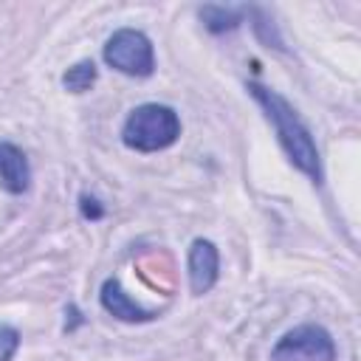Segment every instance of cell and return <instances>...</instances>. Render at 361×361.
<instances>
[{"label":"cell","instance_id":"cell-11","mask_svg":"<svg viewBox=\"0 0 361 361\" xmlns=\"http://www.w3.org/2000/svg\"><path fill=\"white\" fill-rule=\"evenodd\" d=\"M79 212H82L85 220H102V217H104V206H102L99 197H93V195H82V197H79Z\"/></svg>","mask_w":361,"mask_h":361},{"label":"cell","instance_id":"cell-8","mask_svg":"<svg viewBox=\"0 0 361 361\" xmlns=\"http://www.w3.org/2000/svg\"><path fill=\"white\" fill-rule=\"evenodd\" d=\"M248 11L251 8L245 6H203L200 20L212 34H226V31H234L248 17Z\"/></svg>","mask_w":361,"mask_h":361},{"label":"cell","instance_id":"cell-1","mask_svg":"<svg viewBox=\"0 0 361 361\" xmlns=\"http://www.w3.org/2000/svg\"><path fill=\"white\" fill-rule=\"evenodd\" d=\"M245 87H248L251 99L262 107V113H265L268 124L274 127L276 141H279L282 152L288 155V161L319 186L324 180L322 155H319V147H316V138H313L310 127L302 121L296 107L282 93H276L274 87H265L259 82H248Z\"/></svg>","mask_w":361,"mask_h":361},{"label":"cell","instance_id":"cell-9","mask_svg":"<svg viewBox=\"0 0 361 361\" xmlns=\"http://www.w3.org/2000/svg\"><path fill=\"white\" fill-rule=\"evenodd\" d=\"M96 76H99L96 62L93 59H82V62L71 65L62 73V87L71 90V93H85V90H90L96 85Z\"/></svg>","mask_w":361,"mask_h":361},{"label":"cell","instance_id":"cell-2","mask_svg":"<svg viewBox=\"0 0 361 361\" xmlns=\"http://www.w3.org/2000/svg\"><path fill=\"white\" fill-rule=\"evenodd\" d=\"M180 138V116L161 102H144L121 124V144L135 152H161Z\"/></svg>","mask_w":361,"mask_h":361},{"label":"cell","instance_id":"cell-5","mask_svg":"<svg viewBox=\"0 0 361 361\" xmlns=\"http://www.w3.org/2000/svg\"><path fill=\"white\" fill-rule=\"evenodd\" d=\"M186 274H189V290L195 296H203V293H209L214 288V282L220 276V254H217V245L212 240L197 237L189 245Z\"/></svg>","mask_w":361,"mask_h":361},{"label":"cell","instance_id":"cell-4","mask_svg":"<svg viewBox=\"0 0 361 361\" xmlns=\"http://www.w3.org/2000/svg\"><path fill=\"white\" fill-rule=\"evenodd\" d=\"M338 350L327 327L322 324H296L288 330L271 350V361H336Z\"/></svg>","mask_w":361,"mask_h":361},{"label":"cell","instance_id":"cell-10","mask_svg":"<svg viewBox=\"0 0 361 361\" xmlns=\"http://www.w3.org/2000/svg\"><path fill=\"white\" fill-rule=\"evenodd\" d=\"M20 350V330L14 324L0 322V361H11Z\"/></svg>","mask_w":361,"mask_h":361},{"label":"cell","instance_id":"cell-7","mask_svg":"<svg viewBox=\"0 0 361 361\" xmlns=\"http://www.w3.org/2000/svg\"><path fill=\"white\" fill-rule=\"evenodd\" d=\"M0 186L8 195H23L31 186V166L25 152L11 144V141H0Z\"/></svg>","mask_w":361,"mask_h":361},{"label":"cell","instance_id":"cell-3","mask_svg":"<svg viewBox=\"0 0 361 361\" xmlns=\"http://www.w3.org/2000/svg\"><path fill=\"white\" fill-rule=\"evenodd\" d=\"M104 62L133 79H147L155 71V48L152 39L138 28H118L107 37L102 48Z\"/></svg>","mask_w":361,"mask_h":361},{"label":"cell","instance_id":"cell-6","mask_svg":"<svg viewBox=\"0 0 361 361\" xmlns=\"http://www.w3.org/2000/svg\"><path fill=\"white\" fill-rule=\"evenodd\" d=\"M99 302H102V307H104L113 319H118V322L135 324V322H152V319H155V310L141 307V305L121 288V282H118L116 276H110V279L102 282Z\"/></svg>","mask_w":361,"mask_h":361}]
</instances>
